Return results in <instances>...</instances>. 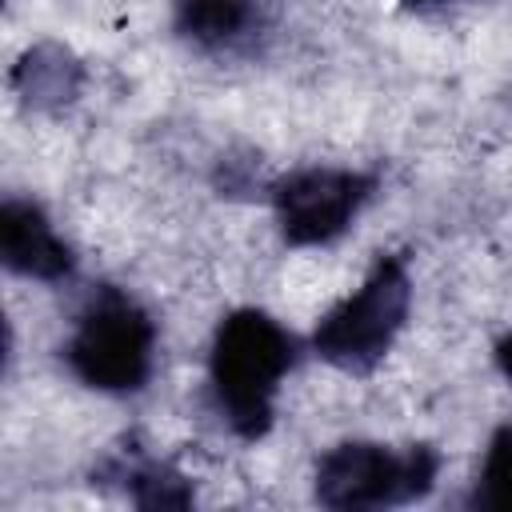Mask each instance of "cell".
<instances>
[{
  "mask_svg": "<svg viewBox=\"0 0 512 512\" xmlns=\"http://www.w3.org/2000/svg\"><path fill=\"white\" fill-rule=\"evenodd\" d=\"M300 360V340L264 308H236L216 324L208 348V392L240 440H260L276 424V396Z\"/></svg>",
  "mask_w": 512,
  "mask_h": 512,
  "instance_id": "1",
  "label": "cell"
},
{
  "mask_svg": "<svg viewBox=\"0 0 512 512\" xmlns=\"http://www.w3.org/2000/svg\"><path fill=\"white\" fill-rule=\"evenodd\" d=\"M68 372L96 392L132 396L156 364V320L116 284H96L60 348Z\"/></svg>",
  "mask_w": 512,
  "mask_h": 512,
  "instance_id": "2",
  "label": "cell"
},
{
  "mask_svg": "<svg viewBox=\"0 0 512 512\" xmlns=\"http://www.w3.org/2000/svg\"><path fill=\"white\" fill-rule=\"evenodd\" d=\"M440 452L432 444H380V440H340L312 472L316 504L332 512L360 508H400L416 504L436 488Z\"/></svg>",
  "mask_w": 512,
  "mask_h": 512,
  "instance_id": "3",
  "label": "cell"
},
{
  "mask_svg": "<svg viewBox=\"0 0 512 512\" xmlns=\"http://www.w3.org/2000/svg\"><path fill=\"white\" fill-rule=\"evenodd\" d=\"M412 304V280L404 256L388 252L380 256L360 288H352L340 304H332L316 328H312V352L348 372V376H368L396 344Z\"/></svg>",
  "mask_w": 512,
  "mask_h": 512,
  "instance_id": "4",
  "label": "cell"
},
{
  "mask_svg": "<svg viewBox=\"0 0 512 512\" xmlns=\"http://www.w3.org/2000/svg\"><path fill=\"white\" fill-rule=\"evenodd\" d=\"M372 192H376L372 172L308 164V168L280 176L268 188V200H272V216H276L284 244L320 248V244L340 240L352 228V220L364 212Z\"/></svg>",
  "mask_w": 512,
  "mask_h": 512,
  "instance_id": "5",
  "label": "cell"
},
{
  "mask_svg": "<svg viewBox=\"0 0 512 512\" xmlns=\"http://www.w3.org/2000/svg\"><path fill=\"white\" fill-rule=\"evenodd\" d=\"M0 260L8 272L44 284H60L76 272L68 240L52 228L48 212L24 196H8L0 204Z\"/></svg>",
  "mask_w": 512,
  "mask_h": 512,
  "instance_id": "6",
  "label": "cell"
},
{
  "mask_svg": "<svg viewBox=\"0 0 512 512\" xmlns=\"http://www.w3.org/2000/svg\"><path fill=\"white\" fill-rule=\"evenodd\" d=\"M92 484L128 496L136 508H188L196 500L192 480L180 468H172L168 460L148 456L136 444H124L112 456H104L92 468Z\"/></svg>",
  "mask_w": 512,
  "mask_h": 512,
  "instance_id": "7",
  "label": "cell"
},
{
  "mask_svg": "<svg viewBox=\"0 0 512 512\" xmlns=\"http://www.w3.org/2000/svg\"><path fill=\"white\" fill-rule=\"evenodd\" d=\"M172 28L200 52H240L264 20L256 0H172Z\"/></svg>",
  "mask_w": 512,
  "mask_h": 512,
  "instance_id": "8",
  "label": "cell"
},
{
  "mask_svg": "<svg viewBox=\"0 0 512 512\" xmlns=\"http://www.w3.org/2000/svg\"><path fill=\"white\" fill-rule=\"evenodd\" d=\"M80 84H84L80 60L64 44H52V40L32 44L12 68V88L32 108H60V104L76 100Z\"/></svg>",
  "mask_w": 512,
  "mask_h": 512,
  "instance_id": "9",
  "label": "cell"
},
{
  "mask_svg": "<svg viewBox=\"0 0 512 512\" xmlns=\"http://www.w3.org/2000/svg\"><path fill=\"white\" fill-rule=\"evenodd\" d=\"M468 508L512 512V424L492 432L484 460H480V472H476L472 492H468Z\"/></svg>",
  "mask_w": 512,
  "mask_h": 512,
  "instance_id": "10",
  "label": "cell"
},
{
  "mask_svg": "<svg viewBox=\"0 0 512 512\" xmlns=\"http://www.w3.org/2000/svg\"><path fill=\"white\" fill-rule=\"evenodd\" d=\"M496 368H500V376L512 384V332H504V336L496 340Z\"/></svg>",
  "mask_w": 512,
  "mask_h": 512,
  "instance_id": "11",
  "label": "cell"
},
{
  "mask_svg": "<svg viewBox=\"0 0 512 512\" xmlns=\"http://www.w3.org/2000/svg\"><path fill=\"white\" fill-rule=\"evenodd\" d=\"M412 8H440V4H456V0H404Z\"/></svg>",
  "mask_w": 512,
  "mask_h": 512,
  "instance_id": "12",
  "label": "cell"
}]
</instances>
